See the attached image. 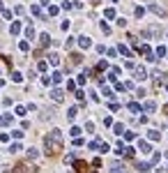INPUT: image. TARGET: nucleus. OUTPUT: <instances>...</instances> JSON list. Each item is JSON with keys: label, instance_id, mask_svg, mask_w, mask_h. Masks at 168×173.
I'll return each instance as SVG.
<instances>
[{"label": "nucleus", "instance_id": "obj_4", "mask_svg": "<svg viewBox=\"0 0 168 173\" xmlns=\"http://www.w3.org/2000/svg\"><path fill=\"white\" fill-rule=\"evenodd\" d=\"M138 150H140V152H145V155H147V152L152 150V148H150V143H147V141H138Z\"/></svg>", "mask_w": 168, "mask_h": 173}, {"label": "nucleus", "instance_id": "obj_12", "mask_svg": "<svg viewBox=\"0 0 168 173\" xmlns=\"http://www.w3.org/2000/svg\"><path fill=\"white\" fill-rule=\"evenodd\" d=\"M76 113H78V108H76V106H71L69 111H67V118H69V120H74V118H76Z\"/></svg>", "mask_w": 168, "mask_h": 173}, {"label": "nucleus", "instance_id": "obj_17", "mask_svg": "<svg viewBox=\"0 0 168 173\" xmlns=\"http://www.w3.org/2000/svg\"><path fill=\"white\" fill-rule=\"evenodd\" d=\"M129 111H131V113H138V111H140V104L131 102V104H129Z\"/></svg>", "mask_w": 168, "mask_h": 173}, {"label": "nucleus", "instance_id": "obj_25", "mask_svg": "<svg viewBox=\"0 0 168 173\" xmlns=\"http://www.w3.org/2000/svg\"><path fill=\"white\" fill-rule=\"evenodd\" d=\"M19 150H21V143H12L9 146V152H19Z\"/></svg>", "mask_w": 168, "mask_h": 173}, {"label": "nucleus", "instance_id": "obj_18", "mask_svg": "<svg viewBox=\"0 0 168 173\" xmlns=\"http://www.w3.org/2000/svg\"><path fill=\"white\" fill-rule=\"evenodd\" d=\"M154 108H157V104H154V102H145V111H147V113H152Z\"/></svg>", "mask_w": 168, "mask_h": 173}, {"label": "nucleus", "instance_id": "obj_29", "mask_svg": "<svg viewBox=\"0 0 168 173\" xmlns=\"http://www.w3.org/2000/svg\"><path fill=\"white\" fill-rule=\"evenodd\" d=\"M104 97H115V95H113L111 88H104Z\"/></svg>", "mask_w": 168, "mask_h": 173}, {"label": "nucleus", "instance_id": "obj_1", "mask_svg": "<svg viewBox=\"0 0 168 173\" xmlns=\"http://www.w3.org/2000/svg\"><path fill=\"white\" fill-rule=\"evenodd\" d=\"M44 146H46V155H58L62 150V134H60V129H51L46 134Z\"/></svg>", "mask_w": 168, "mask_h": 173}, {"label": "nucleus", "instance_id": "obj_7", "mask_svg": "<svg viewBox=\"0 0 168 173\" xmlns=\"http://www.w3.org/2000/svg\"><path fill=\"white\" fill-rule=\"evenodd\" d=\"M69 58H71V65H81V60H83V55H81V53H71Z\"/></svg>", "mask_w": 168, "mask_h": 173}, {"label": "nucleus", "instance_id": "obj_9", "mask_svg": "<svg viewBox=\"0 0 168 173\" xmlns=\"http://www.w3.org/2000/svg\"><path fill=\"white\" fill-rule=\"evenodd\" d=\"M48 42H51V37H48L46 32H44V35H39V44H42V46H48Z\"/></svg>", "mask_w": 168, "mask_h": 173}, {"label": "nucleus", "instance_id": "obj_15", "mask_svg": "<svg viewBox=\"0 0 168 173\" xmlns=\"http://www.w3.org/2000/svg\"><path fill=\"white\" fill-rule=\"evenodd\" d=\"M150 9H152L154 14H159V16H164V9H161L159 5H150Z\"/></svg>", "mask_w": 168, "mask_h": 173}, {"label": "nucleus", "instance_id": "obj_11", "mask_svg": "<svg viewBox=\"0 0 168 173\" xmlns=\"http://www.w3.org/2000/svg\"><path fill=\"white\" fill-rule=\"evenodd\" d=\"M9 30H12V35H19V32H21V23H19V21H16V23H12V28H9Z\"/></svg>", "mask_w": 168, "mask_h": 173}, {"label": "nucleus", "instance_id": "obj_13", "mask_svg": "<svg viewBox=\"0 0 168 173\" xmlns=\"http://www.w3.org/2000/svg\"><path fill=\"white\" fill-rule=\"evenodd\" d=\"M147 136H150V141H159V139H161V134L157 132V129H152V132L147 134Z\"/></svg>", "mask_w": 168, "mask_h": 173}, {"label": "nucleus", "instance_id": "obj_20", "mask_svg": "<svg viewBox=\"0 0 168 173\" xmlns=\"http://www.w3.org/2000/svg\"><path fill=\"white\" fill-rule=\"evenodd\" d=\"M26 37H28V39H32V37H35V30H32V26L26 28Z\"/></svg>", "mask_w": 168, "mask_h": 173}, {"label": "nucleus", "instance_id": "obj_5", "mask_svg": "<svg viewBox=\"0 0 168 173\" xmlns=\"http://www.w3.org/2000/svg\"><path fill=\"white\" fill-rule=\"evenodd\" d=\"M136 169H138L140 173H147V171H150V164H147V162H138V164H136Z\"/></svg>", "mask_w": 168, "mask_h": 173}, {"label": "nucleus", "instance_id": "obj_22", "mask_svg": "<svg viewBox=\"0 0 168 173\" xmlns=\"http://www.w3.org/2000/svg\"><path fill=\"white\" fill-rule=\"evenodd\" d=\"M53 83H60V81H62V74H60V72H53Z\"/></svg>", "mask_w": 168, "mask_h": 173}, {"label": "nucleus", "instance_id": "obj_28", "mask_svg": "<svg viewBox=\"0 0 168 173\" xmlns=\"http://www.w3.org/2000/svg\"><path fill=\"white\" fill-rule=\"evenodd\" d=\"M134 152H136L134 148H125V155H127V157H134Z\"/></svg>", "mask_w": 168, "mask_h": 173}, {"label": "nucleus", "instance_id": "obj_32", "mask_svg": "<svg viewBox=\"0 0 168 173\" xmlns=\"http://www.w3.org/2000/svg\"><path fill=\"white\" fill-rule=\"evenodd\" d=\"M164 111H166V113H168V104H166V106H164Z\"/></svg>", "mask_w": 168, "mask_h": 173}, {"label": "nucleus", "instance_id": "obj_31", "mask_svg": "<svg viewBox=\"0 0 168 173\" xmlns=\"http://www.w3.org/2000/svg\"><path fill=\"white\" fill-rule=\"evenodd\" d=\"M143 14H145V9H143V7H136V16H138V19L143 16Z\"/></svg>", "mask_w": 168, "mask_h": 173}, {"label": "nucleus", "instance_id": "obj_8", "mask_svg": "<svg viewBox=\"0 0 168 173\" xmlns=\"http://www.w3.org/2000/svg\"><path fill=\"white\" fill-rule=\"evenodd\" d=\"M134 72H136V79H145V76H147L143 67H134Z\"/></svg>", "mask_w": 168, "mask_h": 173}, {"label": "nucleus", "instance_id": "obj_26", "mask_svg": "<svg viewBox=\"0 0 168 173\" xmlns=\"http://www.w3.org/2000/svg\"><path fill=\"white\" fill-rule=\"evenodd\" d=\"M26 111H28L26 106H16V116H26Z\"/></svg>", "mask_w": 168, "mask_h": 173}, {"label": "nucleus", "instance_id": "obj_19", "mask_svg": "<svg viewBox=\"0 0 168 173\" xmlns=\"http://www.w3.org/2000/svg\"><path fill=\"white\" fill-rule=\"evenodd\" d=\"M37 155H39V152H37L35 148H30V150H28V159H37Z\"/></svg>", "mask_w": 168, "mask_h": 173}, {"label": "nucleus", "instance_id": "obj_30", "mask_svg": "<svg viewBox=\"0 0 168 173\" xmlns=\"http://www.w3.org/2000/svg\"><path fill=\"white\" fill-rule=\"evenodd\" d=\"M104 16H106V19H113V16H115V12H113V9H106V12H104Z\"/></svg>", "mask_w": 168, "mask_h": 173}, {"label": "nucleus", "instance_id": "obj_21", "mask_svg": "<svg viewBox=\"0 0 168 173\" xmlns=\"http://www.w3.org/2000/svg\"><path fill=\"white\" fill-rule=\"evenodd\" d=\"M21 79H23V76H21L19 72H12V81H14V83H21Z\"/></svg>", "mask_w": 168, "mask_h": 173}, {"label": "nucleus", "instance_id": "obj_33", "mask_svg": "<svg viewBox=\"0 0 168 173\" xmlns=\"http://www.w3.org/2000/svg\"><path fill=\"white\" fill-rule=\"evenodd\" d=\"M0 74H2V67H0Z\"/></svg>", "mask_w": 168, "mask_h": 173}, {"label": "nucleus", "instance_id": "obj_24", "mask_svg": "<svg viewBox=\"0 0 168 173\" xmlns=\"http://www.w3.org/2000/svg\"><path fill=\"white\" fill-rule=\"evenodd\" d=\"M30 12L35 14V16H42V9H39V7H37V5H32V7H30Z\"/></svg>", "mask_w": 168, "mask_h": 173}, {"label": "nucleus", "instance_id": "obj_27", "mask_svg": "<svg viewBox=\"0 0 168 173\" xmlns=\"http://www.w3.org/2000/svg\"><path fill=\"white\" fill-rule=\"evenodd\" d=\"M19 49H21V51H28L30 44H28V42H21V44H19Z\"/></svg>", "mask_w": 168, "mask_h": 173}, {"label": "nucleus", "instance_id": "obj_6", "mask_svg": "<svg viewBox=\"0 0 168 173\" xmlns=\"http://www.w3.org/2000/svg\"><path fill=\"white\" fill-rule=\"evenodd\" d=\"M74 166H76V171H78V173L88 171V164H85V162H74Z\"/></svg>", "mask_w": 168, "mask_h": 173}, {"label": "nucleus", "instance_id": "obj_2", "mask_svg": "<svg viewBox=\"0 0 168 173\" xmlns=\"http://www.w3.org/2000/svg\"><path fill=\"white\" fill-rule=\"evenodd\" d=\"M51 99H53V102H62V99H65V93H62V90H53V93H51Z\"/></svg>", "mask_w": 168, "mask_h": 173}, {"label": "nucleus", "instance_id": "obj_14", "mask_svg": "<svg viewBox=\"0 0 168 173\" xmlns=\"http://www.w3.org/2000/svg\"><path fill=\"white\" fill-rule=\"evenodd\" d=\"M12 122V116L7 113V116H0V125H9Z\"/></svg>", "mask_w": 168, "mask_h": 173}, {"label": "nucleus", "instance_id": "obj_16", "mask_svg": "<svg viewBox=\"0 0 168 173\" xmlns=\"http://www.w3.org/2000/svg\"><path fill=\"white\" fill-rule=\"evenodd\" d=\"M120 53H122V55H127V58H131V51L127 49L125 44H120Z\"/></svg>", "mask_w": 168, "mask_h": 173}, {"label": "nucleus", "instance_id": "obj_23", "mask_svg": "<svg viewBox=\"0 0 168 173\" xmlns=\"http://www.w3.org/2000/svg\"><path fill=\"white\" fill-rule=\"evenodd\" d=\"M113 129H115V134H122V132H125V125H122V122H117Z\"/></svg>", "mask_w": 168, "mask_h": 173}, {"label": "nucleus", "instance_id": "obj_3", "mask_svg": "<svg viewBox=\"0 0 168 173\" xmlns=\"http://www.w3.org/2000/svg\"><path fill=\"white\" fill-rule=\"evenodd\" d=\"M78 46H81V49H90V46H92L90 37H78Z\"/></svg>", "mask_w": 168, "mask_h": 173}, {"label": "nucleus", "instance_id": "obj_10", "mask_svg": "<svg viewBox=\"0 0 168 173\" xmlns=\"http://www.w3.org/2000/svg\"><path fill=\"white\" fill-rule=\"evenodd\" d=\"M48 62H51V65H60V58H58V53H51V55H48Z\"/></svg>", "mask_w": 168, "mask_h": 173}]
</instances>
